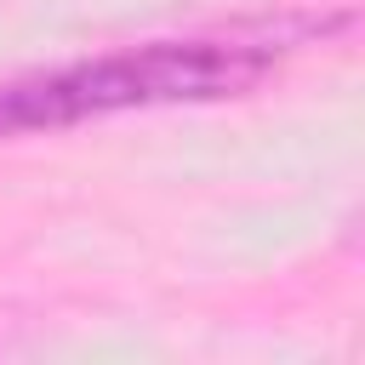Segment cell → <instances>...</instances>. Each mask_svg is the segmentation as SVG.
I'll use <instances>...</instances> for the list:
<instances>
[{"label": "cell", "instance_id": "6da1fadb", "mask_svg": "<svg viewBox=\"0 0 365 365\" xmlns=\"http://www.w3.org/2000/svg\"><path fill=\"white\" fill-rule=\"evenodd\" d=\"M262 63H268L262 51H245L234 40H165V46H143L125 57L74 63L40 80L0 86V137L40 131V125H74L86 114H114V108L217 97V91L257 80Z\"/></svg>", "mask_w": 365, "mask_h": 365}]
</instances>
